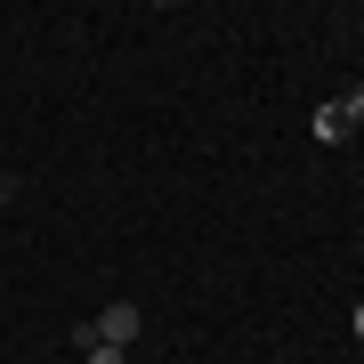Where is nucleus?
Masks as SVG:
<instances>
[{
  "instance_id": "4",
  "label": "nucleus",
  "mask_w": 364,
  "mask_h": 364,
  "mask_svg": "<svg viewBox=\"0 0 364 364\" xmlns=\"http://www.w3.org/2000/svg\"><path fill=\"white\" fill-rule=\"evenodd\" d=\"M90 364H130V348H90Z\"/></svg>"
},
{
  "instance_id": "2",
  "label": "nucleus",
  "mask_w": 364,
  "mask_h": 364,
  "mask_svg": "<svg viewBox=\"0 0 364 364\" xmlns=\"http://www.w3.org/2000/svg\"><path fill=\"white\" fill-rule=\"evenodd\" d=\"M308 130L324 138V146H332V138H348V114H340V97H332V105H316V122H308Z\"/></svg>"
},
{
  "instance_id": "1",
  "label": "nucleus",
  "mask_w": 364,
  "mask_h": 364,
  "mask_svg": "<svg viewBox=\"0 0 364 364\" xmlns=\"http://www.w3.org/2000/svg\"><path fill=\"white\" fill-rule=\"evenodd\" d=\"M138 332H146V316H138V299H114V308L97 316V340H105V348H130Z\"/></svg>"
},
{
  "instance_id": "3",
  "label": "nucleus",
  "mask_w": 364,
  "mask_h": 364,
  "mask_svg": "<svg viewBox=\"0 0 364 364\" xmlns=\"http://www.w3.org/2000/svg\"><path fill=\"white\" fill-rule=\"evenodd\" d=\"M340 114H348V130H364V81H356L348 97H340Z\"/></svg>"
},
{
  "instance_id": "6",
  "label": "nucleus",
  "mask_w": 364,
  "mask_h": 364,
  "mask_svg": "<svg viewBox=\"0 0 364 364\" xmlns=\"http://www.w3.org/2000/svg\"><path fill=\"white\" fill-rule=\"evenodd\" d=\"M356 340H364V308H356Z\"/></svg>"
},
{
  "instance_id": "5",
  "label": "nucleus",
  "mask_w": 364,
  "mask_h": 364,
  "mask_svg": "<svg viewBox=\"0 0 364 364\" xmlns=\"http://www.w3.org/2000/svg\"><path fill=\"white\" fill-rule=\"evenodd\" d=\"M9 195H16V186H9V178H0V210H9Z\"/></svg>"
}]
</instances>
